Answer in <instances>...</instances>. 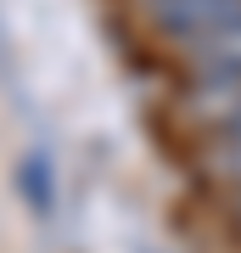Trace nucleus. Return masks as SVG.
<instances>
[{"label":"nucleus","mask_w":241,"mask_h":253,"mask_svg":"<svg viewBox=\"0 0 241 253\" xmlns=\"http://www.w3.org/2000/svg\"><path fill=\"white\" fill-rule=\"evenodd\" d=\"M146 17H152L157 34L202 45V40H213L219 28H230L241 17V0H146Z\"/></svg>","instance_id":"nucleus-1"},{"label":"nucleus","mask_w":241,"mask_h":253,"mask_svg":"<svg viewBox=\"0 0 241 253\" xmlns=\"http://www.w3.org/2000/svg\"><path fill=\"white\" fill-rule=\"evenodd\" d=\"M197 73H230V79H241V17L197 45Z\"/></svg>","instance_id":"nucleus-2"},{"label":"nucleus","mask_w":241,"mask_h":253,"mask_svg":"<svg viewBox=\"0 0 241 253\" xmlns=\"http://www.w3.org/2000/svg\"><path fill=\"white\" fill-rule=\"evenodd\" d=\"M17 186H23V197H28L34 214H51V203H56V169H51V158H45V152H28V158H23Z\"/></svg>","instance_id":"nucleus-3"},{"label":"nucleus","mask_w":241,"mask_h":253,"mask_svg":"<svg viewBox=\"0 0 241 253\" xmlns=\"http://www.w3.org/2000/svg\"><path fill=\"white\" fill-rule=\"evenodd\" d=\"M207 169L241 186V129H224V141L213 146V152H207Z\"/></svg>","instance_id":"nucleus-4"},{"label":"nucleus","mask_w":241,"mask_h":253,"mask_svg":"<svg viewBox=\"0 0 241 253\" xmlns=\"http://www.w3.org/2000/svg\"><path fill=\"white\" fill-rule=\"evenodd\" d=\"M236 225H241V203H236Z\"/></svg>","instance_id":"nucleus-5"}]
</instances>
